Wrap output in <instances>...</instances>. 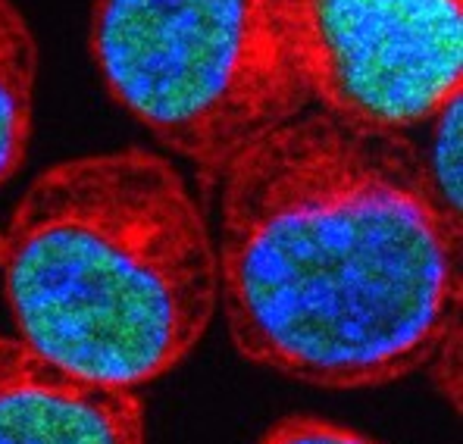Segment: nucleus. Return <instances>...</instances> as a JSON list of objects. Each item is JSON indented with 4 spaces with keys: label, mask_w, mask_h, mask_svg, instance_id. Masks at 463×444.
Instances as JSON below:
<instances>
[{
    "label": "nucleus",
    "mask_w": 463,
    "mask_h": 444,
    "mask_svg": "<svg viewBox=\"0 0 463 444\" xmlns=\"http://www.w3.org/2000/svg\"><path fill=\"white\" fill-rule=\"evenodd\" d=\"M220 310L248 364L326 392L411 379L463 313V225L407 135L301 113L220 175Z\"/></svg>",
    "instance_id": "1"
},
{
    "label": "nucleus",
    "mask_w": 463,
    "mask_h": 444,
    "mask_svg": "<svg viewBox=\"0 0 463 444\" xmlns=\"http://www.w3.org/2000/svg\"><path fill=\"white\" fill-rule=\"evenodd\" d=\"M16 338L85 379L145 388L220 310L216 241L166 154L116 147L47 166L0 225Z\"/></svg>",
    "instance_id": "2"
},
{
    "label": "nucleus",
    "mask_w": 463,
    "mask_h": 444,
    "mask_svg": "<svg viewBox=\"0 0 463 444\" xmlns=\"http://www.w3.org/2000/svg\"><path fill=\"white\" fill-rule=\"evenodd\" d=\"M88 53L113 104L207 182L313 104L298 0H94Z\"/></svg>",
    "instance_id": "3"
},
{
    "label": "nucleus",
    "mask_w": 463,
    "mask_h": 444,
    "mask_svg": "<svg viewBox=\"0 0 463 444\" xmlns=\"http://www.w3.org/2000/svg\"><path fill=\"white\" fill-rule=\"evenodd\" d=\"M310 98L345 126L423 128L463 91V0H298Z\"/></svg>",
    "instance_id": "4"
},
{
    "label": "nucleus",
    "mask_w": 463,
    "mask_h": 444,
    "mask_svg": "<svg viewBox=\"0 0 463 444\" xmlns=\"http://www.w3.org/2000/svg\"><path fill=\"white\" fill-rule=\"evenodd\" d=\"M0 444H147L145 401L0 335Z\"/></svg>",
    "instance_id": "5"
},
{
    "label": "nucleus",
    "mask_w": 463,
    "mask_h": 444,
    "mask_svg": "<svg viewBox=\"0 0 463 444\" xmlns=\"http://www.w3.org/2000/svg\"><path fill=\"white\" fill-rule=\"evenodd\" d=\"M38 41L13 0H0V185L29 154L35 122Z\"/></svg>",
    "instance_id": "6"
},
{
    "label": "nucleus",
    "mask_w": 463,
    "mask_h": 444,
    "mask_svg": "<svg viewBox=\"0 0 463 444\" xmlns=\"http://www.w3.org/2000/svg\"><path fill=\"white\" fill-rule=\"evenodd\" d=\"M426 126L429 138L420 150L426 179L441 210L463 225V94L445 100Z\"/></svg>",
    "instance_id": "7"
},
{
    "label": "nucleus",
    "mask_w": 463,
    "mask_h": 444,
    "mask_svg": "<svg viewBox=\"0 0 463 444\" xmlns=\"http://www.w3.org/2000/svg\"><path fill=\"white\" fill-rule=\"evenodd\" d=\"M257 444H383L357 429L323 416H285L272 422Z\"/></svg>",
    "instance_id": "8"
},
{
    "label": "nucleus",
    "mask_w": 463,
    "mask_h": 444,
    "mask_svg": "<svg viewBox=\"0 0 463 444\" xmlns=\"http://www.w3.org/2000/svg\"><path fill=\"white\" fill-rule=\"evenodd\" d=\"M460 319L448 326V332L441 335V341L435 345V351L426 360V375L432 382V388L441 394L445 404H451L460 413V401H463V373H460Z\"/></svg>",
    "instance_id": "9"
}]
</instances>
